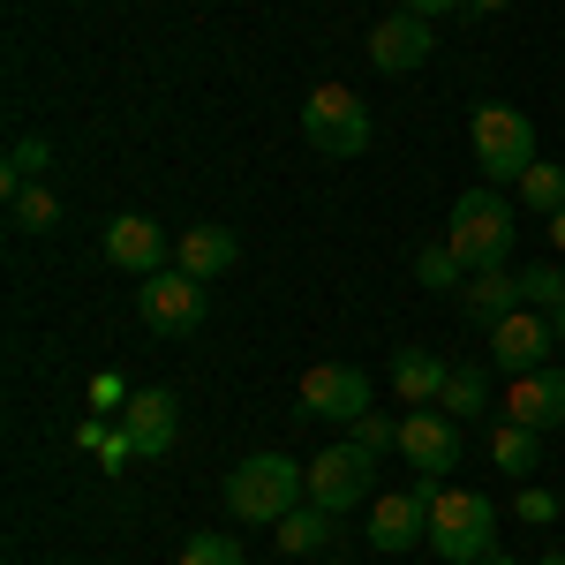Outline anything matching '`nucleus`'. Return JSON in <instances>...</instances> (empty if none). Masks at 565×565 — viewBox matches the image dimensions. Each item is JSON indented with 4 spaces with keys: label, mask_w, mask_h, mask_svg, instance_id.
<instances>
[{
    "label": "nucleus",
    "mask_w": 565,
    "mask_h": 565,
    "mask_svg": "<svg viewBox=\"0 0 565 565\" xmlns=\"http://www.w3.org/2000/svg\"><path fill=\"white\" fill-rule=\"evenodd\" d=\"M309 498V468H295L287 452H249L242 468H226V513L249 527H279Z\"/></svg>",
    "instance_id": "obj_1"
},
{
    "label": "nucleus",
    "mask_w": 565,
    "mask_h": 565,
    "mask_svg": "<svg viewBox=\"0 0 565 565\" xmlns=\"http://www.w3.org/2000/svg\"><path fill=\"white\" fill-rule=\"evenodd\" d=\"M445 249L468 264V271H490V264L513 257V204L498 189H468L452 218H445Z\"/></svg>",
    "instance_id": "obj_2"
},
{
    "label": "nucleus",
    "mask_w": 565,
    "mask_h": 565,
    "mask_svg": "<svg viewBox=\"0 0 565 565\" xmlns=\"http://www.w3.org/2000/svg\"><path fill=\"white\" fill-rule=\"evenodd\" d=\"M498 543V505L482 490H437L430 505V551L452 565H482Z\"/></svg>",
    "instance_id": "obj_3"
},
{
    "label": "nucleus",
    "mask_w": 565,
    "mask_h": 565,
    "mask_svg": "<svg viewBox=\"0 0 565 565\" xmlns=\"http://www.w3.org/2000/svg\"><path fill=\"white\" fill-rule=\"evenodd\" d=\"M302 136L324 159H362V151H370V106H362L348 84H317L302 98Z\"/></svg>",
    "instance_id": "obj_4"
},
{
    "label": "nucleus",
    "mask_w": 565,
    "mask_h": 565,
    "mask_svg": "<svg viewBox=\"0 0 565 565\" xmlns=\"http://www.w3.org/2000/svg\"><path fill=\"white\" fill-rule=\"evenodd\" d=\"M468 143H476V167L490 181H521L527 167H535V121H527L521 106H476V129H468Z\"/></svg>",
    "instance_id": "obj_5"
},
{
    "label": "nucleus",
    "mask_w": 565,
    "mask_h": 565,
    "mask_svg": "<svg viewBox=\"0 0 565 565\" xmlns=\"http://www.w3.org/2000/svg\"><path fill=\"white\" fill-rule=\"evenodd\" d=\"M309 505L324 513H354V505H377V460L362 445H332L309 460Z\"/></svg>",
    "instance_id": "obj_6"
},
{
    "label": "nucleus",
    "mask_w": 565,
    "mask_h": 565,
    "mask_svg": "<svg viewBox=\"0 0 565 565\" xmlns=\"http://www.w3.org/2000/svg\"><path fill=\"white\" fill-rule=\"evenodd\" d=\"M136 317L159 332V340H189L196 324H204V279H189V271H151L143 287H136Z\"/></svg>",
    "instance_id": "obj_7"
},
{
    "label": "nucleus",
    "mask_w": 565,
    "mask_h": 565,
    "mask_svg": "<svg viewBox=\"0 0 565 565\" xmlns=\"http://www.w3.org/2000/svg\"><path fill=\"white\" fill-rule=\"evenodd\" d=\"M399 452H407L415 476L445 482L452 468H460V423H452L445 407H415V415L399 423Z\"/></svg>",
    "instance_id": "obj_8"
},
{
    "label": "nucleus",
    "mask_w": 565,
    "mask_h": 565,
    "mask_svg": "<svg viewBox=\"0 0 565 565\" xmlns=\"http://www.w3.org/2000/svg\"><path fill=\"white\" fill-rule=\"evenodd\" d=\"M302 415H317V423H362L370 415V377L354 362H317L302 377Z\"/></svg>",
    "instance_id": "obj_9"
},
{
    "label": "nucleus",
    "mask_w": 565,
    "mask_h": 565,
    "mask_svg": "<svg viewBox=\"0 0 565 565\" xmlns=\"http://www.w3.org/2000/svg\"><path fill=\"white\" fill-rule=\"evenodd\" d=\"M437 490H445V482L423 476L415 490H407V498H377V505H370V543H377V551H392V558H399V551H415V543L430 535Z\"/></svg>",
    "instance_id": "obj_10"
},
{
    "label": "nucleus",
    "mask_w": 565,
    "mask_h": 565,
    "mask_svg": "<svg viewBox=\"0 0 565 565\" xmlns=\"http://www.w3.org/2000/svg\"><path fill=\"white\" fill-rule=\"evenodd\" d=\"M558 348L551 340V317L543 309H513L498 332H490V370H505V377H527V370H543V354Z\"/></svg>",
    "instance_id": "obj_11"
},
{
    "label": "nucleus",
    "mask_w": 565,
    "mask_h": 565,
    "mask_svg": "<svg viewBox=\"0 0 565 565\" xmlns=\"http://www.w3.org/2000/svg\"><path fill=\"white\" fill-rule=\"evenodd\" d=\"M505 423H521V430H565V370H527V377H513V392H505Z\"/></svg>",
    "instance_id": "obj_12"
},
{
    "label": "nucleus",
    "mask_w": 565,
    "mask_h": 565,
    "mask_svg": "<svg viewBox=\"0 0 565 565\" xmlns=\"http://www.w3.org/2000/svg\"><path fill=\"white\" fill-rule=\"evenodd\" d=\"M521 302V271H505V264H490V271H468V287H460V317L476 324V332H498Z\"/></svg>",
    "instance_id": "obj_13"
},
{
    "label": "nucleus",
    "mask_w": 565,
    "mask_h": 565,
    "mask_svg": "<svg viewBox=\"0 0 565 565\" xmlns=\"http://www.w3.org/2000/svg\"><path fill=\"white\" fill-rule=\"evenodd\" d=\"M430 53H437L430 23H423V15H407V8H399V15H385V23L370 31V61H377L385 76H407V68H423Z\"/></svg>",
    "instance_id": "obj_14"
},
{
    "label": "nucleus",
    "mask_w": 565,
    "mask_h": 565,
    "mask_svg": "<svg viewBox=\"0 0 565 565\" xmlns=\"http://www.w3.org/2000/svg\"><path fill=\"white\" fill-rule=\"evenodd\" d=\"M106 264H121L136 279H151V271H167V226L159 218H114L106 226Z\"/></svg>",
    "instance_id": "obj_15"
},
{
    "label": "nucleus",
    "mask_w": 565,
    "mask_h": 565,
    "mask_svg": "<svg viewBox=\"0 0 565 565\" xmlns=\"http://www.w3.org/2000/svg\"><path fill=\"white\" fill-rule=\"evenodd\" d=\"M121 430H129L136 460H159V452H167V445L181 437V407H174V392H136L129 407H121Z\"/></svg>",
    "instance_id": "obj_16"
},
{
    "label": "nucleus",
    "mask_w": 565,
    "mask_h": 565,
    "mask_svg": "<svg viewBox=\"0 0 565 565\" xmlns=\"http://www.w3.org/2000/svg\"><path fill=\"white\" fill-rule=\"evenodd\" d=\"M445 377H452V362H445V354H430V348H399V354H392V385H399V399H407V407H437Z\"/></svg>",
    "instance_id": "obj_17"
},
{
    "label": "nucleus",
    "mask_w": 565,
    "mask_h": 565,
    "mask_svg": "<svg viewBox=\"0 0 565 565\" xmlns=\"http://www.w3.org/2000/svg\"><path fill=\"white\" fill-rule=\"evenodd\" d=\"M234 257H242V242H234L226 226H189V234L174 242V264L189 271V279H218Z\"/></svg>",
    "instance_id": "obj_18"
},
{
    "label": "nucleus",
    "mask_w": 565,
    "mask_h": 565,
    "mask_svg": "<svg viewBox=\"0 0 565 565\" xmlns=\"http://www.w3.org/2000/svg\"><path fill=\"white\" fill-rule=\"evenodd\" d=\"M332 521H340V513H324V505H309V498H302V505L279 521V551H287V558H317V551L332 543Z\"/></svg>",
    "instance_id": "obj_19"
},
{
    "label": "nucleus",
    "mask_w": 565,
    "mask_h": 565,
    "mask_svg": "<svg viewBox=\"0 0 565 565\" xmlns=\"http://www.w3.org/2000/svg\"><path fill=\"white\" fill-rule=\"evenodd\" d=\"M437 407H445L452 423H476L482 407H490V377H482L476 362H452V377H445V392H437Z\"/></svg>",
    "instance_id": "obj_20"
},
{
    "label": "nucleus",
    "mask_w": 565,
    "mask_h": 565,
    "mask_svg": "<svg viewBox=\"0 0 565 565\" xmlns=\"http://www.w3.org/2000/svg\"><path fill=\"white\" fill-rule=\"evenodd\" d=\"M8 212H15L23 234H53V226H61V196H53L45 181H23V189L8 196Z\"/></svg>",
    "instance_id": "obj_21"
},
{
    "label": "nucleus",
    "mask_w": 565,
    "mask_h": 565,
    "mask_svg": "<svg viewBox=\"0 0 565 565\" xmlns=\"http://www.w3.org/2000/svg\"><path fill=\"white\" fill-rule=\"evenodd\" d=\"M521 196H527V212H565V167L558 159H535V167H527L521 174Z\"/></svg>",
    "instance_id": "obj_22"
},
{
    "label": "nucleus",
    "mask_w": 565,
    "mask_h": 565,
    "mask_svg": "<svg viewBox=\"0 0 565 565\" xmlns=\"http://www.w3.org/2000/svg\"><path fill=\"white\" fill-rule=\"evenodd\" d=\"M490 460H498L505 476L527 482V468H535V430H521V423H498V430H490Z\"/></svg>",
    "instance_id": "obj_23"
},
{
    "label": "nucleus",
    "mask_w": 565,
    "mask_h": 565,
    "mask_svg": "<svg viewBox=\"0 0 565 565\" xmlns=\"http://www.w3.org/2000/svg\"><path fill=\"white\" fill-rule=\"evenodd\" d=\"M45 167H53V143H39V136H15V151H8V167H0V189L15 196L23 181H39Z\"/></svg>",
    "instance_id": "obj_24"
},
{
    "label": "nucleus",
    "mask_w": 565,
    "mask_h": 565,
    "mask_svg": "<svg viewBox=\"0 0 565 565\" xmlns=\"http://www.w3.org/2000/svg\"><path fill=\"white\" fill-rule=\"evenodd\" d=\"M521 302L527 309H565V264H527L521 271Z\"/></svg>",
    "instance_id": "obj_25"
},
{
    "label": "nucleus",
    "mask_w": 565,
    "mask_h": 565,
    "mask_svg": "<svg viewBox=\"0 0 565 565\" xmlns=\"http://www.w3.org/2000/svg\"><path fill=\"white\" fill-rule=\"evenodd\" d=\"M415 279L423 287H468V264L452 257L445 242H430V249H415Z\"/></svg>",
    "instance_id": "obj_26"
},
{
    "label": "nucleus",
    "mask_w": 565,
    "mask_h": 565,
    "mask_svg": "<svg viewBox=\"0 0 565 565\" xmlns=\"http://www.w3.org/2000/svg\"><path fill=\"white\" fill-rule=\"evenodd\" d=\"M181 565H242V543L234 535H189L181 543Z\"/></svg>",
    "instance_id": "obj_27"
},
{
    "label": "nucleus",
    "mask_w": 565,
    "mask_h": 565,
    "mask_svg": "<svg viewBox=\"0 0 565 565\" xmlns=\"http://www.w3.org/2000/svg\"><path fill=\"white\" fill-rule=\"evenodd\" d=\"M348 445H362V452H370V460H377V452H385V445H399V423H392V415H377V407H370V415H362V423H348Z\"/></svg>",
    "instance_id": "obj_28"
},
{
    "label": "nucleus",
    "mask_w": 565,
    "mask_h": 565,
    "mask_svg": "<svg viewBox=\"0 0 565 565\" xmlns=\"http://www.w3.org/2000/svg\"><path fill=\"white\" fill-rule=\"evenodd\" d=\"M521 521L551 527V521H565V505H558V498H551V490H535V482H521Z\"/></svg>",
    "instance_id": "obj_29"
},
{
    "label": "nucleus",
    "mask_w": 565,
    "mask_h": 565,
    "mask_svg": "<svg viewBox=\"0 0 565 565\" xmlns=\"http://www.w3.org/2000/svg\"><path fill=\"white\" fill-rule=\"evenodd\" d=\"M136 392L121 385V377H114V370H106V377H98V385H90V407H129Z\"/></svg>",
    "instance_id": "obj_30"
},
{
    "label": "nucleus",
    "mask_w": 565,
    "mask_h": 565,
    "mask_svg": "<svg viewBox=\"0 0 565 565\" xmlns=\"http://www.w3.org/2000/svg\"><path fill=\"white\" fill-rule=\"evenodd\" d=\"M399 8H407V15H423V23H430V15H452V8H468V0H399Z\"/></svg>",
    "instance_id": "obj_31"
},
{
    "label": "nucleus",
    "mask_w": 565,
    "mask_h": 565,
    "mask_svg": "<svg viewBox=\"0 0 565 565\" xmlns=\"http://www.w3.org/2000/svg\"><path fill=\"white\" fill-rule=\"evenodd\" d=\"M551 249L565 257V212H551Z\"/></svg>",
    "instance_id": "obj_32"
},
{
    "label": "nucleus",
    "mask_w": 565,
    "mask_h": 565,
    "mask_svg": "<svg viewBox=\"0 0 565 565\" xmlns=\"http://www.w3.org/2000/svg\"><path fill=\"white\" fill-rule=\"evenodd\" d=\"M498 8H513V0H468V15H498Z\"/></svg>",
    "instance_id": "obj_33"
},
{
    "label": "nucleus",
    "mask_w": 565,
    "mask_h": 565,
    "mask_svg": "<svg viewBox=\"0 0 565 565\" xmlns=\"http://www.w3.org/2000/svg\"><path fill=\"white\" fill-rule=\"evenodd\" d=\"M543 317H551V340L565 348V309H543Z\"/></svg>",
    "instance_id": "obj_34"
},
{
    "label": "nucleus",
    "mask_w": 565,
    "mask_h": 565,
    "mask_svg": "<svg viewBox=\"0 0 565 565\" xmlns=\"http://www.w3.org/2000/svg\"><path fill=\"white\" fill-rule=\"evenodd\" d=\"M482 565H513V558H498V551H490V558H482Z\"/></svg>",
    "instance_id": "obj_35"
},
{
    "label": "nucleus",
    "mask_w": 565,
    "mask_h": 565,
    "mask_svg": "<svg viewBox=\"0 0 565 565\" xmlns=\"http://www.w3.org/2000/svg\"><path fill=\"white\" fill-rule=\"evenodd\" d=\"M543 565H565V551H558V558H543Z\"/></svg>",
    "instance_id": "obj_36"
},
{
    "label": "nucleus",
    "mask_w": 565,
    "mask_h": 565,
    "mask_svg": "<svg viewBox=\"0 0 565 565\" xmlns=\"http://www.w3.org/2000/svg\"><path fill=\"white\" fill-rule=\"evenodd\" d=\"M332 565H340V558H332Z\"/></svg>",
    "instance_id": "obj_37"
}]
</instances>
